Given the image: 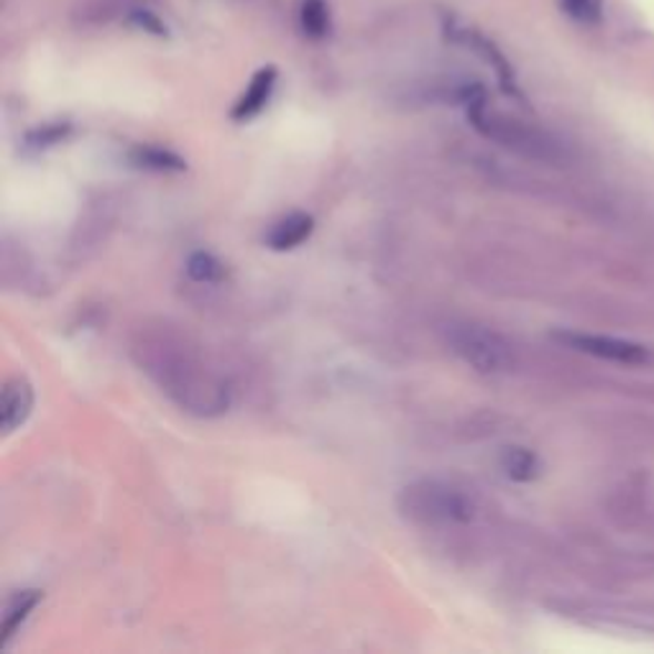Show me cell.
Here are the masks:
<instances>
[{"instance_id":"obj_10","label":"cell","mask_w":654,"mask_h":654,"mask_svg":"<svg viewBox=\"0 0 654 654\" xmlns=\"http://www.w3.org/2000/svg\"><path fill=\"white\" fill-rule=\"evenodd\" d=\"M501 465H504V473L509 475V479L520 483H526L540 475L537 455L526 447H516V445L506 447L504 455H501Z\"/></svg>"},{"instance_id":"obj_8","label":"cell","mask_w":654,"mask_h":654,"mask_svg":"<svg viewBox=\"0 0 654 654\" xmlns=\"http://www.w3.org/2000/svg\"><path fill=\"white\" fill-rule=\"evenodd\" d=\"M39 601H41V591L37 588L19 591L8 598L6 611H3V624H0V650H6L8 644H11L13 636L19 634L21 624L27 622L31 611L39 606Z\"/></svg>"},{"instance_id":"obj_5","label":"cell","mask_w":654,"mask_h":654,"mask_svg":"<svg viewBox=\"0 0 654 654\" xmlns=\"http://www.w3.org/2000/svg\"><path fill=\"white\" fill-rule=\"evenodd\" d=\"M33 386L27 376H13L6 381L3 394H0V427L3 435H11L27 424L33 412Z\"/></svg>"},{"instance_id":"obj_3","label":"cell","mask_w":654,"mask_h":654,"mask_svg":"<svg viewBox=\"0 0 654 654\" xmlns=\"http://www.w3.org/2000/svg\"><path fill=\"white\" fill-rule=\"evenodd\" d=\"M406 512L424 522H471L473 501L447 483L424 481L404 491Z\"/></svg>"},{"instance_id":"obj_2","label":"cell","mask_w":654,"mask_h":654,"mask_svg":"<svg viewBox=\"0 0 654 654\" xmlns=\"http://www.w3.org/2000/svg\"><path fill=\"white\" fill-rule=\"evenodd\" d=\"M445 338L457 359H463L473 371L501 373L514 366L512 343L486 325L453 322V325H447Z\"/></svg>"},{"instance_id":"obj_15","label":"cell","mask_w":654,"mask_h":654,"mask_svg":"<svg viewBox=\"0 0 654 654\" xmlns=\"http://www.w3.org/2000/svg\"><path fill=\"white\" fill-rule=\"evenodd\" d=\"M129 21L133 23L135 29H141L147 33H154V37H167V33H169L167 27H164V21H161L157 13L147 11V8H133Z\"/></svg>"},{"instance_id":"obj_12","label":"cell","mask_w":654,"mask_h":654,"mask_svg":"<svg viewBox=\"0 0 654 654\" xmlns=\"http://www.w3.org/2000/svg\"><path fill=\"white\" fill-rule=\"evenodd\" d=\"M187 274L200 284H218L228 276V271L223 266V261H218L212 253L194 251L192 256L187 259Z\"/></svg>"},{"instance_id":"obj_11","label":"cell","mask_w":654,"mask_h":654,"mask_svg":"<svg viewBox=\"0 0 654 654\" xmlns=\"http://www.w3.org/2000/svg\"><path fill=\"white\" fill-rule=\"evenodd\" d=\"M300 27L310 39H325L330 33V8L325 0H302Z\"/></svg>"},{"instance_id":"obj_1","label":"cell","mask_w":654,"mask_h":654,"mask_svg":"<svg viewBox=\"0 0 654 654\" xmlns=\"http://www.w3.org/2000/svg\"><path fill=\"white\" fill-rule=\"evenodd\" d=\"M151 355L147 371L157 379L161 392H167L177 404L194 414H218L228 406V389L223 381L202 366L182 345L143 348Z\"/></svg>"},{"instance_id":"obj_6","label":"cell","mask_w":654,"mask_h":654,"mask_svg":"<svg viewBox=\"0 0 654 654\" xmlns=\"http://www.w3.org/2000/svg\"><path fill=\"white\" fill-rule=\"evenodd\" d=\"M276 80H279V72L274 64H266L261 67V70L253 74L249 88L243 90V95L238 98V103L231 110V118L235 123H249L256 118L263 108L269 105L271 95H274V88H276Z\"/></svg>"},{"instance_id":"obj_9","label":"cell","mask_w":654,"mask_h":654,"mask_svg":"<svg viewBox=\"0 0 654 654\" xmlns=\"http://www.w3.org/2000/svg\"><path fill=\"white\" fill-rule=\"evenodd\" d=\"M131 161L141 169H151V172H184L187 169V161L177 157L174 151L149 147V143L131 149Z\"/></svg>"},{"instance_id":"obj_7","label":"cell","mask_w":654,"mask_h":654,"mask_svg":"<svg viewBox=\"0 0 654 654\" xmlns=\"http://www.w3.org/2000/svg\"><path fill=\"white\" fill-rule=\"evenodd\" d=\"M314 231V218L308 212H292L282 220H276L274 225L269 228V233L263 241L271 251H292L296 245H302Z\"/></svg>"},{"instance_id":"obj_13","label":"cell","mask_w":654,"mask_h":654,"mask_svg":"<svg viewBox=\"0 0 654 654\" xmlns=\"http://www.w3.org/2000/svg\"><path fill=\"white\" fill-rule=\"evenodd\" d=\"M560 6L573 21L585 23V27L598 23L603 16V0H560Z\"/></svg>"},{"instance_id":"obj_14","label":"cell","mask_w":654,"mask_h":654,"mask_svg":"<svg viewBox=\"0 0 654 654\" xmlns=\"http://www.w3.org/2000/svg\"><path fill=\"white\" fill-rule=\"evenodd\" d=\"M67 133H70V123H49V125H41V129L37 131H31L27 135V143L37 149H47L62 141Z\"/></svg>"},{"instance_id":"obj_4","label":"cell","mask_w":654,"mask_h":654,"mask_svg":"<svg viewBox=\"0 0 654 654\" xmlns=\"http://www.w3.org/2000/svg\"><path fill=\"white\" fill-rule=\"evenodd\" d=\"M555 341L565 343L573 351L596 355L603 361L624 363V366H636V363H647L650 351L640 343L622 341V338H608V335H588V333H557Z\"/></svg>"}]
</instances>
